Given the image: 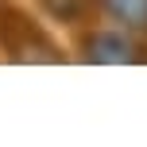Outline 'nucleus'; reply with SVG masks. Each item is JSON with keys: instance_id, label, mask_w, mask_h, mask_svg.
<instances>
[{"instance_id": "obj_1", "label": "nucleus", "mask_w": 147, "mask_h": 147, "mask_svg": "<svg viewBox=\"0 0 147 147\" xmlns=\"http://www.w3.org/2000/svg\"><path fill=\"white\" fill-rule=\"evenodd\" d=\"M85 58H93V62H128V58H136V47L128 43L124 35H93L85 43Z\"/></svg>"}, {"instance_id": "obj_2", "label": "nucleus", "mask_w": 147, "mask_h": 147, "mask_svg": "<svg viewBox=\"0 0 147 147\" xmlns=\"http://www.w3.org/2000/svg\"><path fill=\"white\" fill-rule=\"evenodd\" d=\"M101 8L124 27H147V0H101Z\"/></svg>"}]
</instances>
